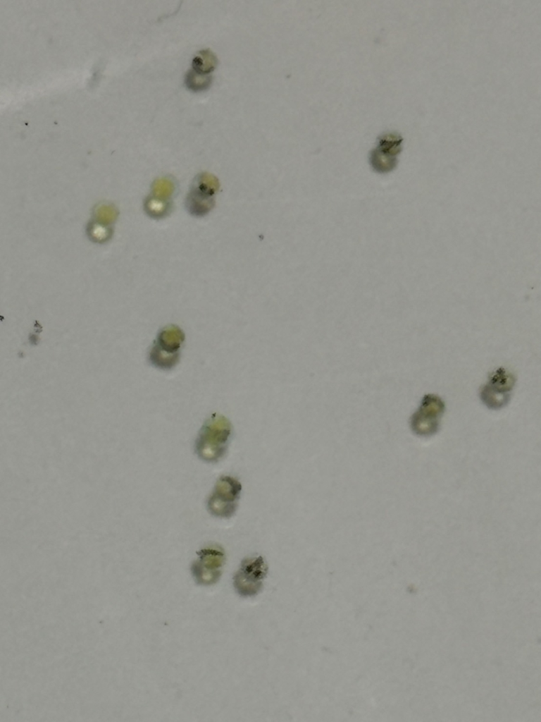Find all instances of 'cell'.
Here are the masks:
<instances>
[{"instance_id": "8fae6325", "label": "cell", "mask_w": 541, "mask_h": 722, "mask_svg": "<svg viewBox=\"0 0 541 722\" xmlns=\"http://www.w3.org/2000/svg\"><path fill=\"white\" fill-rule=\"evenodd\" d=\"M212 77L210 74L200 73L192 68L189 70L185 75V85L193 92L207 90L210 87Z\"/></svg>"}, {"instance_id": "3957f363", "label": "cell", "mask_w": 541, "mask_h": 722, "mask_svg": "<svg viewBox=\"0 0 541 722\" xmlns=\"http://www.w3.org/2000/svg\"><path fill=\"white\" fill-rule=\"evenodd\" d=\"M241 491L242 484L237 479L228 475L221 476L208 498V510L215 517H232L237 510Z\"/></svg>"}, {"instance_id": "4fadbf2b", "label": "cell", "mask_w": 541, "mask_h": 722, "mask_svg": "<svg viewBox=\"0 0 541 722\" xmlns=\"http://www.w3.org/2000/svg\"><path fill=\"white\" fill-rule=\"evenodd\" d=\"M169 203L166 200L153 197L147 201L146 209L152 216L160 217L169 210Z\"/></svg>"}, {"instance_id": "9c48e42d", "label": "cell", "mask_w": 541, "mask_h": 722, "mask_svg": "<svg viewBox=\"0 0 541 722\" xmlns=\"http://www.w3.org/2000/svg\"><path fill=\"white\" fill-rule=\"evenodd\" d=\"M217 179L208 173H201L195 178L186 200L189 212L195 216H203L214 204L213 195L218 188Z\"/></svg>"}, {"instance_id": "5bb4252c", "label": "cell", "mask_w": 541, "mask_h": 722, "mask_svg": "<svg viewBox=\"0 0 541 722\" xmlns=\"http://www.w3.org/2000/svg\"><path fill=\"white\" fill-rule=\"evenodd\" d=\"M174 190L173 183L168 179L161 178L157 180L153 185V193L156 197L160 200H166L169 196L171 195ZM167 201V200H166Z\"/></svg>"}, {"instance_id": "8992f818", "label": "cell", "mask_w": 541, "mask_h": 722, "mask_svg": "<svg viewBox=\"0 0 541 722\" xmlns=\"http://www.w3.org/2000/svg\"><path fill=\"white\" fill-rule=\"evenodd\" d=\"M445 410L444 401L434 394H426L418 409L411 418L413 432L421 436H430L439 429L440 419Z\"/></svg>"}, {"instance_id": "ba28073f", "label": "cell", "mask_w": 541, "mask_h": 722, "mask_svg": "<svg viewBox=\"0 0 541 722\" xmlns=\"http://www.w3.org/2000/svg\"><path fill=\"white\" fill-rule=\"evenodd\" d=\"M403 138L396 132H386L378 137L376 147L371 150L369 160L373 170L385 173L392 171L397 164V155L402 150Z\"/></svg>"}, {"instance_id": "277c9868", "label": "cell", "mask_w": 541, "mask_h": 722, "mask_svg": "<svg viewBox=\"0 0 541 722\" xmlns=\"http://www.w3.org/2000/svg\"><path fill=\"white\" fill-rule=\"evenodd\" d=\"M198 557L191 565V573L197 584L208 586L220 579L225 563V553L219 546L210 545L197 553Z\"/></svg>"}, {"instance_id": "6da1fadb", "label": "cell", "mask_w": 541, "mask_h": 722, "mask_svg": "<svg viewBox=\"0 0 541 722\" xmlns=\"http://www.w3.org/2000/svg\"><path fill=\"white\" fill-rule=\"evenodd\" d=\"M232 433L230 422L224 416L213 414L204 423L195 441L198 457L207 463H216L226 453Z\"/></svg>"}, {"instance_id": "7a4b0ae2", "label": "cell", "mask_w": 541, "mask_h": 722, "mask_svg": "<svg viewBox=\"0 0 541 722\" xmlns=\"http://www.w3.org/2000/svg\"><path fill=\"white\" fill-rule=\"evenodd\" d=\"M185 341L183 331L175 325L163 329L152 347L149 359L151 363L161 369H170L178 362L180 350Z\"/></svg>"}, {"instance_id": "5b68a950", "label": "cell", "mask_w": 541, "mask_h": 722, "mask_svg": "<svg viewBox=\"0 0 541 722\" xmlns=\"http://www.w3.org/2000/svg\"><path fill=\"white\" fill-rule=\"evenodd\" d=\"M268 572V566L261 556L244 558L233 577L236 592L242 597L257 594L263 585Z\"/></svg>"}, {"instance_id": "52a82bcc", "label": "cell", "mask_w": 541, "mask_h": 722, "mask_svg": "<svg viewBox=\"0 0 541 722\" xmlns=\"http://www.w3.org/2000/svg\"><path fill=\"white\" fill-rule=\"evenodd\" d=\"M515 381L514 376L504 368L495 369L480 391L482 401L490 409L504 407L510 400Z\"/></svg>"}, {"instance_id": "30bf717a", "label": "cell", "mask_w": 541, "mask_h": 722, "mask_svg": "<svg viewBox=\"0 0 541 722\" xmlns=\"http://www.w3.org/2000/svg\"><path fill=\"white\" fill-rule=\"evenodd\" d=\"M218 59L215 54L209 49L200 50L194 57L192 63V69L195 71L210 74L216 67Z\"/></svg>"}, {"instance_id": "9a60e30c", "label": "cell", "mask_w": 541, "mask_h": 722, "mask_svg": "<svg viewBox=\"0 0 541 722\" xmlns=\"http://www.w3.org/2000/svg\"><path fill=\"white\" fill-rule=\"evenodd\" d=\"M89 234L92 239L97 242H104L111 235V231L106 226L96 222L90 226L89 228Z\"/></svg>"}, {"instance_id": "7c38bea8", "label": "cell", "mask_w": 541, "mask_h": 722, "mask_svg": "<svg viewBox=\"0 0 541 722\" xmlns=\"http://www.w3.org/2000/svg\"><path fill=\"white\" fill-rule=\"evenodd\" d=\"M94 214L97 219V223L103 225H107L116 220L118 216V212L111 205L101 204L95 208Z\"/></svg>"}]
</instances>
